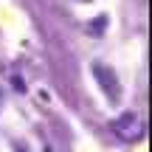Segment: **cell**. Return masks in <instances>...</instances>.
Masks as SVG:
<instances>
[{"label":"cell","instance_id":"1","mask_svg":"<svg viewBox=\"0 0 152 152\" xmlns=\"http://www.w3.org/2000/svg\"><path fill=\"white\" fill-rule=\"evenodd\" d=\"M113 132L121 138V141H127V144L138 141V138L144 135V121H141V115L132 113V110H124L118 118H113Z\"/></svg>","mask_w":152,"mask_h":152},{"label":"cell","instance_id":"4","mask_svg":"<svg viewBox=\"0 0 152 152\" xmlns=\"http://www.w3.org/2000/svg\"><path fill=\"white\" fill-rule=\"evenodd\" d=\"M79 3H87V0H79Z\"/></svg>","mask_w":152,"mask_h":152},{"label":"cell","instance_id":"3","mask_svg":"<svg viewBox=\"0 0 152 152\" xmlns=\"http://www.w3.org/2000/svg\"><path fill=\"white\" fill-rule=\"evenodd\" d=\"M104 28H107V17H96L93 26H87V31H90V34H102Z\"/></svg>","mask_w":152,"mask_h":152},{"label":"cell","instance_id":"2","mask_svg":"<svg viewBox=\"0 0 152 152\" xmlns=\"http://www.w3.org/2000/svg\"><path fill=\"white\" fill-rule=\"evenodd\" d=\"M93 76L99 79V85L104 87V93H107V99H113V102H118V79H115V73L110 71L107 65H102V62H96L93 65Z\"/></svg>","mask_w":152,"mask_h":152}]
</instances>
